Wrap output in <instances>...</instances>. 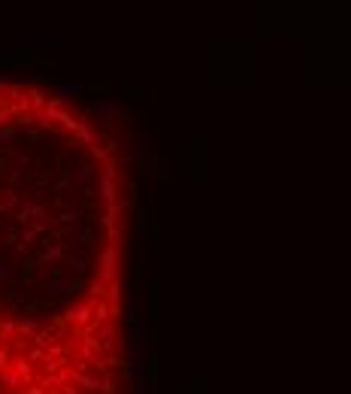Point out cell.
Wrapping results in <instances>:
<instances>
[{
    "mask_svg": "<svg viewBox=\"0 0 351 394\" xmlns=\"http://www.w3.org/2000/svg\"><path fill=\"white\" fill-rule=\"evenodd\" d=\"M128 212L106 125L0 79V394H121Z\"/></svg>",
    "mask_w": 351,
    "mask_h": 394,
    "instance_id": "6da1fadb",
    "label": "cell"
}]
</instances>
